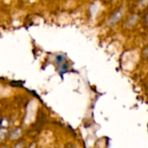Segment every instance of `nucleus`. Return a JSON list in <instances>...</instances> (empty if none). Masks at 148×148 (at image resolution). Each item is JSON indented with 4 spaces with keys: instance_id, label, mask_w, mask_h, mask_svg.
<instances>
[{
    "instance_id": "nucleus-3",
    "label": "nucleus",
    "mask_w": 148,
    "mask_h": 148,
    "mask_svg": "<svg viewBox=\"0 0 148 148\" xmlns=\"http://www.w3.org/2000/svg\"><path fill=\"white\" fill-rule=\"evenodd\" d=\"M63 62H64V56H63L62 55H57V56H56V62L58 65L62 64Z\"/></svg>"
},
{
    "instance_id": "nucleus-5",
    "label": "nucleus",
    "mask_w": 148,
    "mask_h": 148,
    "mask_svg": "<svg viewBox=\"0 0 148 148\" xmlns=\"http://www.w3.org/2000/svg\"><path fill=\"white\" fill-rule=\"evenodd\" d=\"M2 148H5V147H2Z\"/></svg>"
},
{
    "instance_id": "nucleus-4",
    "label": "nucleus",
    "mask_w": 148,
    "mask_h": 148,
    "mask_svg": "<svg viewBox=\"0 0 148 148\" xmlns=\"http://www.w3.org/2000/svg\"><path fill=\"white\" fill-rule=\"evenodd\" d=\"M146 23H147V24L148 25V13L147 15V17H146Z\"/></svg>"
},
{
    "instance_id": "nucleus-2",
    "label": "nucleus",
    "mask_w": 148,
    "mask_h": 148,
    "mask_svg": "<svg viewBox=\"0 0 148 148\" xmlns=\"http://www.w3.org/2000/svg\"><path fill=\"white\" fill-rule=\"evenodd\" d=\"M20 133L21 131H19V129H15L12 134H10V139H16L20 136Z\"/></svg>"
},
{
    "instance_id": "nucleus-1",
    "label": "nucleus",
    "mask_w": 148,
    "mask_h": 148,
    "mask_svg": "<svg viewBox=\"0 0 148 148\" xmlns=\"http://www.w3.org/2000/svg\"><path fill=\"white\" fill-rule=\"evenodd\" d=\"M123 16V9L122 8H119L118 10H116L112 15L111 16L109 17L108 19V23L110 25H114V24H116L122 17Z\"/></svg>"
}]
</instances>
